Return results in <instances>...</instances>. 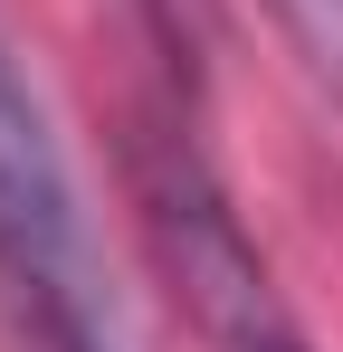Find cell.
Listing matches in <instances>:
<instances>
[{"mask_svg":"<svg viewBox=\"0 0 343 352\" xmlns=\"http://www.w3.org/2000/svg\"><path fill=\"white\" fill-rule=\"evenodd\" d=\"M134 190H143V229H153V257H163L172 295L191 305L200 343L210 352H315L295 305L277 295L267 257L248 248L238 210L220 200V181L200 172L191 143H143L134 153Z\"/></svg>","mask_w":343,"mask_h":352,"instance_id":"6da1fadb","label":"cell"},{"mask_svg":"<svg viewBox=\"0 0 343 352\" xmlns=\"http://www.w3.org/2000/svg\"><path fill=\"white\" fill-rule=\"evenodd\" d=\"M267 19H277V38L295 48V67L343 105V0H267Z\"/></svg>","mask_w":343,"mask_h":352,"instance_id":"7a4b0ae2","label":"cell"}]
</instances>
